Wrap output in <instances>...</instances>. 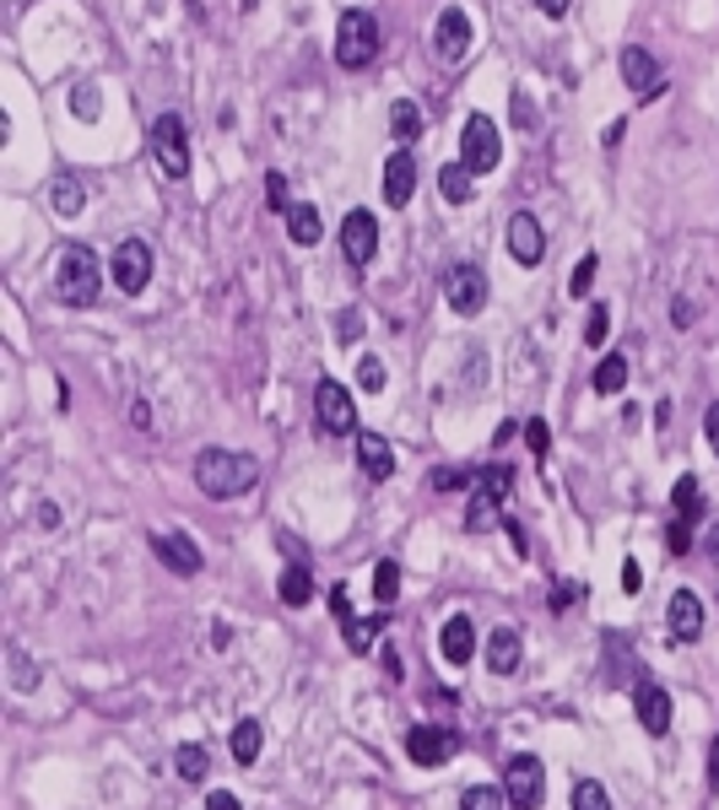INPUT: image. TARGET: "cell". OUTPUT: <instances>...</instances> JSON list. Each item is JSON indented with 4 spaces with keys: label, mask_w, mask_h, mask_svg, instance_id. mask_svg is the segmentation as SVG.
<instances>
[{
    "label": "cell",
    "mask_w": 719,
    "mask_h": 810,
    "mask_svg": "<svg viewBox=\"0 0 719 810\" xmlns=\"http://www.w3.org/2000/svg\"><path fill=\"white\" fill-rule=\"evenodd\" d=\"M595 265H600L595 254H585V259L574 265V281H568V292H574V298H585V292H589V281H595Z\"/></svg>",
    "instance_id": "cell-39"
},
{
    "label": "cell",
    "mask_w": 719,
    "mask_h": 810,
    "mask_svg": "<svg viewBox=\"0 0 719 810\" xmlns=\"http://www.w3.org/2000/svg\"><path fill=\"white\" fill-rule=\"evenodd\" d=\"M455 751H460V735L444 730V724H417V730L406 735V756H411L417 767H444Z\"/></svg>",
    "instance_id": "cell-8"
},
{
    "label": "cell",
    "mask_w": 719,
    "mask_h": 810,
    "mask_svg": "<svg viewBox=\"0 0 719 810\" xmlns=\"http://www.w3.org/2000/svg\"><path fill=\"white\" fill-rule=\"evenodd\" d=\"M509 254H515L520 265H541V254H546L541 222H535L530 211H515V217H509Z\"/></svg>",
    "instance_id": "cell-16"
},
{
    "label": "cell",
    "mask_w": 719,
    "mask_h": 810,
    "mask_svg": "<svg viewBox=\"0 0 719 810\" xmlns=\"http://www.w3.org/2000/svg\"><path fill=\"white\" fill-rule=\"evenodd\" d=\"M704 557L719 567V524H709V535H704Z\"/></svg>",
    "instance_id": "cell-48"
},
{
    "label": "cell",
    "mask_w": 719,
    "mask_h": 810,
    "mask_svg": "<svg viewBox=\"0 0 719 810\" xmlns=\"http://www.w3.org/2000/svg\"><path fill=\"white\" fill-rule=\"evenodd\" d=\"M665 622H671V637H676V643H693V637L704 632V600H698L693 589H676Z\"/></svg>",
    "instance_id": "cell-15"
},
{
    "label": "cell",
    "mask_w": 719,
    "mask_h": 810,
    "mask_svg": "<svg viewBox=\"0 0 719 810\" xmlns=\"http://www.w3.org/2000/svg\"><path fill=\"white\" fill-rule=\"evenodd\" d=\"M520 632L515 626H498L493 637H487V670H498V676H509L515 665H520Z\"/></svg>",
    "instance_id": "cell-22"
},
{
    "label": "cell",
    "mask_w": 719,
    "mask_h": 810,
    "mask_svg": "<svg viewBox=\"0 0 719 810\" xmlns=\"http://www.w3.org/2000/svg\"><path fill=\"white\" fill-rule=\"evenodd\" d=\"M261 724H255V719H244V724H239V730H233V756H239V762H255V756H261Z\"/></svg>",
    "instance_id": "cell-31"
},
{
    "label": "cell",
    "mask_w": 719,
    "mask_h": 810,
    "mask_svg": "<svg viewBox=\"0 0 719 810\" xmlns=\"http://www.w3.org/2000/svg\"><path fill=\"white\" fill-rule=\"evenodd\" d=\"M330 611H335L341 622H352V600H346V584H335V589H330Z\"/></svg>",
    "instance_id": "cell-45"
},
{
    "label": "cell",
    "mask_w": 719,
    "mask_h": 810,
    "mask_svg": "<svg viewBox=\"0 0 719 810\" xmlns=\"http://www.w3.org/2000/svg\"><path fill=\"white\" fill-rule=\"evenodd\" d=\"M98 109H103L98 87H92V81H81V87L70 92V114H76V120H98Z\"/></svg>",
    "instance_id": "cell-35"
},
{
    "label": "cell",
    "mask_w": 719,
    "mask_h": 810,
    "mask_svg": "<svg viewBox=\"0 0 719 810\" xmlns=\"http://www.w3.org/2000/svg\"><path fill=\"white\" fill-rule=\"evenodd\" d=\"M174 767H179V778L200 784V778H206V751H200V746H179V751H174Z\"/></svg>",
    "instance_id": "cell-36"
},
{
    "label": "cell",
    "mask_w": 719,
    "mask_h": 810,
    "mask_svg": "<svg viewBox=\"0 0 719 810\" xmlns=\"http://www.w3.org/2000/svg\"><path fill=\"white\" fill-rule=\"evenodd\" d=\"M157 557L168 562L174 573H200V552H196V541L190 535H157Z\"/></svg>",
    "instance_id": "cell-23"
},
{
    "label": "cell",
    "mask_w": 719,
    "mask_h": 810,
    "mask_svg": "<svg viewBox=\"0 0 719 810\" xmlns=\"http://www.w3.org/2000/svg\"><path fill=\"white\" fill-rule=\"evenodd\" d=\"M704 433H709V448L719 454V400L709 406V417H704Z\"/></svg>",
    "instance_id": "cell-46"
},
{
    "label": "cell",
    "mask_w": 719,
    "mask_h": 810,
    "mask_svg": "<svg viewBox=\"0 0 719 810\" xmlns=\"http://www.w3.org/2000/svg\"><path fill=\"white\" fill-rule=\"evenodd\" d=\"M357 384H363L368 395H379V389H385V363H379V357H363V368H357Z\"/></svg>",
    "instance_id": "cell-38"
},
{
    "label": "cell",
    "mask_w": 719,
    "mask_h": 810,
    "mask_svg": "<svg viewBox=\"0 0 719 810\" xmlns=\"http://www.w3.org/2000/svg\"><path fill=\"white\" fill-rule=\"evenodd\" d=\"M287 233H292V244H320V211L309 206V200H298L292 211H287Z\"/></svg>",
    "instance_id": "cell-26"
},
{
    "label": "cell",
    "mask_w": 719,
    "mask_h": 810,
    "mask_svg": "<svg viewBox=\"0 0 719 810\" xmlns=\"http://www.w3.org/2000/svg\"><path fill=\"white\" fill-rule=\"evenodd\" d=\"M98 287H103V265H98V254L81 249V244H70V249L60 254V270H55V292H60V303L81 309V303L98 298Z\"/></svg>",
    "instance_id": "cell-2"
},
{
    "label": "cell",
    "mask_w": 719,
    "mask_h": 810,
    "mask_svg": "<svg viewBox=\"0 0 719 810\" xmlns=\"http://www.w3.org/2000/svg\"><path fill=\"white\" fill-rule=\"evenodd\" d=\"M622 589H628V595L639 589V562H628V567H622Z\"/></svg>",
    "instance_id": "cell-52"
},
{
    "label": "cell",
    "mask_w": 719,
    "mask_h": 810,
    "mask_svg": "<svg viewBox=\"0 0 719 810\" xmlns=\"http://www.w3.org/2000/svg\"><path fill=\"white\" fill-rule=\"evenodd\" d=\"M152 152H157V168L168 179H185L190 174V130H185V114H157L152 120Z\"/></svg>",
    "instance_id": "cell-4"
},
{
    "label": "cell",
    "mask_w": 719,
    "mask_h": 810,
    "mask_svg": "<svg viewBox=\"0 0 719 810\" xmlns=\"http://www.w3.org/2000/svg\"><path fill=\"white\" fill-rule=\"evenodd\" d=\"M665 541H671V552H676V557L693 546V541H687V524H671V535H665Z\"/></svg>",
    "instance_id": "cell-47"
},
{
    "label": "cell",
    "mask_w": 719,
    "mask_h": 810,
    "mask_svg": "<svg viewBox=\"0 0 719 810\" xmlns=\"http://www.w3.org/2000/svg\"><path fill=\"white\" fill-rule=\"evenodd\" d=\"M390 130L400 135V141H417V135H422V109H417L411 98L390 103Z\"/></svg>",
    "instance_id": "cell-28"
},
{
    "label": "cell",
    "mask_w": 719,
    "mask_h": 810,
    "mask_svg": "<svg viewBox=\"0 0 719 810\" xmlns=\"http://www.w3.org/2000/svg\"><path fill=\"white\" fill-rule=\"evenodd\" d=\"M379 632H385V622H379V617H363V622H346V648H352V654H368V648L379 643Z\"/></svg>",
    "instance_id": "cell-29"
},
{
    "label": "cell",
    "mask_w": 719,
    "mask_h": 810,
    "mask_svg": "<svg viewBox=\"0 0 719 810\" xmlns=\"http://www.w3.org/2000/svg\"><path fill=\"white\" fill-rule=\"evenodd\" d=\"M341 249L352 265H368L374 249H379V222H374V211H346V222H341Z\"/></svg>",
    "instance_id": "cell-12"
},
{
    "label": "cell",
    "mask_w": 719,
    "mask_h": 810,
    "mask_svg": "<svg viewBox=\"0 0 719 810\" xmlns=\"http://www.w3.org/2000/svg\"><path fill=\"white\" fill-rule=\"evenodd\" d=\"M709 784L719 789V741H715V751H709Z\"/></svg>",
    "instance_id": "cell-54"
},
{
    "label": "cell",
    "mask_w": 719,
    "mask_h": 810,
    "mask_svg": "<svg viewBox=\"0 0 719 810\" xmlns=\"http://www.w3.org/2000/svg\"><path fill=\"white\" fill-rule=\"evenodd\" d=\"M504 795H509L515 810H535L546 800V773H541L535 756H515V762L504 767Z\"/></svg>",
    "instance_id": "cell-7"
},
{
    "label": "cell",
    "mask_w": 719,
    "mask_h": 810,
    "mask_svg": "<svg viewBox=\"0 0 719 810\" xmlns=\"http://www.w3.org/2000/svg\"><path fill=\"white\" fill-rule=\"evenodd\" d=\"M395 595H400V567H395V562H379V567H374V600H379V606H395Z\"/></svg>",
    "instance_id": "cell-32"
},
{
    "label": "cell",
    "mask_w": 719,
    "mask_h": 810,
    "mask_svg": "<svg viewBox=\"0 0 719 810\" xmlns=\"http://www.w3.org/2000/svg\"><path fill=\"white\" fill-rule=\"evenodd\" d=\"M509 109H515V125H520V130H535V125H541V120H535V103L524 98L520 87H515V98H509Z\"/></svg>",
    "instance_id": "cell-40"
},
{
    "label": "cell",
    "mask_w": 719,
    "mask_h": 810,
    "mask_svg": "<svg viewBox=\"0 0 719 810\" xmlns=\"http://www.w3.org/2000/svg\"><path fill=\"white\" fill-rule=\"evenodd\" d=\"M606 330H611V313H606V309H589V324H585V341H589V346H606Z\"/></svg>",
    "instance_id": "cell-42"
},
{
    "label": "cell",
    "mask_w": 719,
    "mask_h": 810,
    "mask_svg": "<svg viewBox=\"0 0 719 810\" xmlns=\"http://www.w3.org/2000/svg\"><path fill=\"white\" fill-rule=\"evenodd\" d=\"M574 600H579V584H568V589H563V584H557V595H552V606H557V611H563V606H574Z\"/></svg>",
    "instance_id": "cell-49"
},
{
    "label": "cell",
    "mask_w": 719,
    "mask_h": 810,
    "mask_svg": "<svg viewBox=\"0 0 719 810\" xmlns=\"http://www.w3.org/2000/svg\"><path fill=\"white\" fill-rule=\"evenodd\" d=\"M460 163L471 168V174H493L498 163H504V146H498V130L487 114H471L465 130H460Z\"/></svg>",
    "instance_id": "cell-6"
},
{
    "label": "cell",
    "mask_w": 719,
    "mask_h": 810,
    "mask_svg": "<svg viewBox=\"0 0 719 810\" xmlns=\"http://www.w3.org/2000/svg\"><path fill=\"white\" fill-rule=\"evenodd\" d=\"M5 665H11V686H16V691H33V686H38V670L27 665V654H22L16 643L5 648Z\"/></svg>",
    "instance_id": "cell-34"
},
{
    "label": "cell",
    "mask_w": 719,
    "mask_h": 810,
    "mask_svg": "<svg viewBox=\"0 0 719 810\" xmlns=\"http://www.w3.org/2000/svg\"><path fill=\"white\" fill-rule=\"evenodd\" d=\"M509 487H515V470H509V465H487V470L476 476V487H471L465 524H471V530H493V524H498V508L509 498Z\"/></svg>",
    "instance_id": "cell-5"
},
{
    "label": "cell",
    "mask_w": 719,
    "mask_h": 810,
    "mask_svg": "<svg viewBox=\"0 0 719 810\" xmlns=\"http://www.w3.org/2000/svg\"><path fill=\"white\" fill-rule=\"evenodd\" d=\"M671 502H676V513H682V519H698V508H704V487H698L693 476H682V481L671 487Z\"/></svg>",
    "instance_id": "cell-30"
},
{
    "label": "cell",
    "mask_w": 719,
    "mask_h": 810,
    "mask_svg": "<svg viewBox=\"0 0 719 810\" xmlns=\"http://www.w3.org/2000/svg\"><path fill=\"white\" fill-rule=\"evenodd\" d=\"M622 81L644 98V92H660V60H654L650 49H639V44H628L622 49Z\"/></svg>",
    "instance_id": "cell-18"
},
{
    "label": "cell",
    "mask_w": 719,
    "mask_h": 810,
    "mask_svg": "<svg viewBox=\"0 0 719 810\" xmlns=\"http://www.w3.org/2000/svg\"><path fill=\"white\" fill-rule=\"evenodd\" d=\"M504 789H493V784H476V789H465L460 795V810H504Z\"/></svg>",
    "instance_id": "cell-33"
},
{
    "label": "cell",
    "mask_w": 719,
    "mask_h": 810,
    "mask_svg": "<svg viewBox=\"0 0 719 810\" xmlns=\"http://www.w3.org/2000/svg\"><path fill=\"white\" fill-rule=\"evenodd\" d=\"M49 206H55L60 217H76V211L87 206V179L70 174V168H60V174L49 179Z\"/></svg>",
    "instance_id": "cell-20"
},
{
    "label": "cell",
    "mask_w": 719,
    "mask_h": 810,
    "mask_svg": "<svg viewBox=\"0 0 719 810\" xmlns=\"http://www.w3.org/2000/svg\"><path fill=\"white\" fill-rule=\"evenodd\" d=\"M524 443H530V454H535V459H546V448H552L546 422H524Z\"/></svg>",
    "instance_id": "cell-41"
},
{
    "label": "cell",
    "mask_w": 719,
    "mask_h": 810,
    "mask_svg": "<svg viewBox=\"0 0 719 810\" xmlns=\"http://www.w3.org/2000/svg\"><path fill=\"white\" fill-rule=\"evenodd\" d=\"M444 298H450L455 313H482L487 309V276H482L476 265H455V270L444 276Z\"/></svg>",
    "instance_id": "cell-11"
},
{
    "label": "cell",
    "mask_w": 719,
    "mask_h": 810,
    "mask_svg": "<svg viewBox=\"0 0 719 810\" xmlns=\"http://www.w3.org/2000/svg\"><path fill=\"white\" fill-rule=\"evenodd\" d=\"M335 60L346 70H363V65L379 60V22H374V11H341V22H335Z\"/></svg>",
    "instance_id": "cell-3"
},
{
    "label": "cell",
    "mask_w": 719,
    "mask_h": 810,
    "mask_svg": "<svg viewBox=\"0 0 719 810\" xmlns=\"http://www.w3.org/2000/svg\"><path fill=\"white\" fill-rule=\"evenodd\" d=\"M439 648H444V659H450V665H465V659L476 654V626L465 622V617H450L444 632H439Z\"/></svg>",
    "instance_id": "cell-21"
},
{
    "label": "cell",
    "mask_w": 719,
    "mask_h": 810,
    "mask_svg": "<svg viewBox=\"0 0 719 810\" xmlns=\"http://www.w3.org/2000/svg\"><path fill=\"white\" fill-rule=\"evenodd\" d=\"M265 195H270V211H292V200H287V185H281V174H270V179H265Z\"/></svg>",
    "instance_id": "cell-43"
},
{
    "label": "cell",
    "mask_w": 719,
    "mask_h": 810,
    "mask_svg": "<svg viewBox=\"0 0 719 810\" xmlns=\"http://www.w3.org/2000/svg\"><path fill=\"white\" fill-rule=\"evenodd\" d=\"M411 195H417V157L390 152V163H385V206H406Z\"/></svg>",
    "instance_id": "cell-17"
},
{
    "label": "cell",
    "mask_w": 719,
    "mask_h": 810,
    "mask_svg": "<svg viewBox=\"0 0 719 810\" xmlns=\"http://www.w3.org/2000/svg\"><path fill=\"white\" fill-rule=\"evenodd\" d=\"M276 595H281V606H309V600H314V578H309V567H303V562H292V567L281 573Z\"/></svg>",
    "instance_id": "cell-24"
},
{
    "label": "cell",
    "mask_w": 719,
    "mask_h": 810,
    "mask_svg": "<svg viewBox=\"0 0 719 810\" xmlns=\"http://www.w3.org/2000/svg\"><path fill=\"white\" fill-rule=\"evenodd\" d=\"M314 411H320V428H325V433H357V411H352L346 384L320 378V389H314Z\"/></svg>",
    "instance_id": "cell-9"
},
{
    "label": "cell",
    "mask_w": 719,
    "mask_h": 810,
    "mask_svg": "<svg viewBox=\"0 0 719 810\" xmlns=\"http://www.w3.org/2000/svg\"><path fill=\"white\" fill-rule=\"evenodd\" d=\"M633 708H639V724H644L650 735H665V730H671V697H665L660 681L633 686Z\"/></svg>",
    "instance_id": "cell-14"
},
{
    "label": "cell",
    "mask_w": 719,
    "mask_h": 810,
    "mask_svg": "<svg viewBox=\"0 0 719 810\" xmlns=\"http://www.w3.org/2000/svg\"><path fill=\"white\" fill-rule=\"evenodd\" d=\"M38 524H44V530H55V524H60V513H55V502H44V508H38Z\"/></svg>",
    "instance_id": "cell-51"
},
{
    "label": "cell",
    "mask_w": 719,
    "mask_h": 810,
    "mask_svg": "<svg viewBox=\"0 0 719 810\" xmlns=\"http://www.w3.org/2000/svg\"><path fill=\"white\" fill-rule=\"evenodd\" d=\"M535 5H541L546 16H568V5H574V0H535Z\"/></svg>",
    "instance_id": "cell-50"
},
{
    "label": "cell",
    "mask_w": 719,
    "mask_h": 810,
    "mask_svg": "<svg viewBox=\"0 0 719 810\" xmlns=\"http://www.w3.org/2000/svg\"><path fill=\"white\" fill-rule=\"evenodd\" d=\"M476 476H482V470H444V476H439L433 487H439V492H455V487H465V481H476Z\"/></svg>",
    "instance_id": "cell-44"
},
{
    "label": "cell",
    "mask_w": 719,
    "mask_h": 810,
    "mask_svg": "<svg viewBox=\"0 0 719 810\" xmlns=\"http://www.w3.org/2000/svg\"><path fill=\"white\" fill-rule=\"evenodd\" d=\"M109 276H114V287L120 292H141L146 281H152V249L141 244V238H125L114 259H109Z\"/></svg>",
    "instance_id": "cell-10"
},
{
    "label": "cell",
    "mask_w": 719,
    "mask_h": 810,
    "mask_svg": "<svg viewBox=\"0 0 719 810\" xmlns=\"http://www.w3.org/2000/svg\"><path fill=\"white\" fill-rule=\"evenodd\" d=\"M622 384H628V357L622 352H606L600 368H595V395H622Z\"/></svg>",
    "instance_id": "cell-27"
},
{
    "label": "cell",
    "mask_w": 719,
    "mask_h": 810,
    "mask_svg": "<svg viewBox=\"0 0 719 810\" xmlns=\"http://www.w3.org/2000/svg\"><path fill=\"white\" fill-rule=\"evenodd\" d=\"M439 189H444V200H450V206H465V200L476 195V174H471L465 163H444V174H439Z\"/></svg>",
    "instance_id": "cell-25"
},
{
    "label": "cell",
    "mask_w": 719,
    "mask_h": 810,
    "mask_svg": "<svg viewBox=\"0 0 719 810\" xmlns=\"http://www.w3.org/2000/svg\"><path fill=\"white\" fill-rule=\"evenodd\" d=\"M357 465H363L368 481H390V470H395L390 443H385L379 433H357Z\"/></svg>",
    "instance_id": "cell-19"
},
{
    "label": "cell",
    "mask_w": 719,
    "mask_h": 810,
    "mask_svg": "<svg viewBox=\"0 0 719 810\" xmlns=\"http://www.w3.org/2000/svg\"><path fill=\"white\" fill-rule=\"evenodd\" d=\"M206 810H239V800H233V795H211V800H206Z\"/></svg>",
    "instance_id": "cell-53"
},
{
    "label": "cell",
    "mask_w": 719,
    "mask_h": 810,
    "mask_svg": "<svg viewBox=\"0 0 719 810\" xmlns=\"http://www.w3.org/2000/svg\"><path fill=\"white\" fill-rule=\"evenodd\" d=\"M196 487L206 498H244L261 487V459L239 448H200L196 454Z\"/></svg>",
    "instance_id": "cell-1"
},
{
    "label": "cell",
    "mask_w": 719,
    "mask_h": 810,
    "mask_svg": "<svg viewBox=\"0 0 719 810\" xmlns=\"http://www.w3.org/2000/svg\"><path fill=\"white\" fill-rule=\"evenodd\" d=\"M574 810H611V795H606L595 778H585V784L574 789Z\"/></svg>",
    "instance_id": "cell-37"
},
{
    "label": "cell",
    "mask_w": 719,
    "mask_h": 810,
    "mask_svg": "<svg viewBox=\"0 0 719 810\" xmlns=\"http://www.w3.org/2000/svg\"><path fill=\"white\" fill-rule=\"evenodd\" d=\"M433 49L444 55V60H465L471 55V16L450 5L444 16H439V27H433Z\"/></svg>",
    "instance_id": "cell-13"
}]
</instances>
